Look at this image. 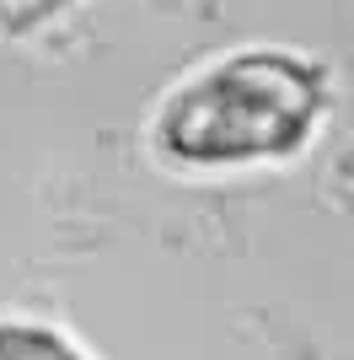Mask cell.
Segmentation results:
<instances>
[{"mask_svg":"<svg viewBox=\"0 0 354 360\" xmlns=\"http://www.w3.org/2000/svg\"><path fill=\"white\" fill-rule=\"evenodd\" d=\"M322 113V75L290 54H236L162 113V146L183 162L284 156Z\"/></svg>","mask_w":354,"mask_h":360,"instance_id":"obj_1","label":"cell"},{"mask_svg":"<svg viewBox=\"0 0 354 360\" xmlns=\"http://www.w3.org/2000/svg\"><path fill=\"white\" fill-rule=\"evenodd\" d=\"M0 360H81V355L38 323H0Z\"/></svg>","mask_w":354,"mask_h":360,"instance_id":"obj_2","label":"cell"}]
</instances>
